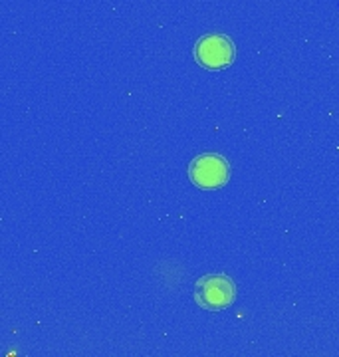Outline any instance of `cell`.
<instances>
[{
	"mask_svg": "<svg viewBox=\"0 0 339 357\" xmlns=\"http://www.w3.org/2000/svg\"><path fill=\"white\" fill-rule=\"evenodd\" d=\"M234 42L225 34H206L195 44V58L206 70H223L234 62Z\"/></svg>",
	"mask_w": 339,
	"mask_h": 357,
	"instance_id": "obj_3",
	"label": "cell"
},
{
	"mask_svg": "<svg viewBox=\"0 0 339 357\" xmlns=\"http://www.w3.org/2000/svg\"><path fill=\"white\" fill-rule=\"evenodd\" d=\"M195 300L204 310L220 312L234 304L236 286L225 274H206L195 286Z\"/></svg>",
	"mask_w": 339,
	"mask_h": 357,
	"instance_id": "obj_1",
	"label": "cell"
},
{
	"mask_svg": "<svg viewBox=\"0 0 339 357\" xmlns=\"http://www.w3.org/2000/svg\"><path fill=\"white\" fill-rule=\"evenodd\" d=\"M188 177L190 181L204 191H213L225 187L230 178V165L225 157L216 153L199 155L188 165Z\"/></svg>",
	"mask_w": 339,
	"mask_h": 357,
	"instance_id": "obj_2",
	"label": "cell"
}]
</instances>
